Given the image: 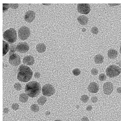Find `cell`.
<instances>
[{
	"mask_svg": "<svg viewBox=\"0 0 121 121\" xmlns=\"http://www.w3.org/2000/svg\"><path fill=\"white\" fill-rule=\"evenodd\" d=\"M33 76V72L29 67L22 65L19 68L17 72V79L23 82L29 81Z\"/></svg>",
	"mask_w": 121,
	"mask_h": 121,
	"instance_id": "cell-1",
	"label": "cell"
},
{
	"mask_svg": "<svg viewBox=\"0 0 121 121\" xmlns=\"http://www.w3.org/2000/svg\"><path fill=\"white\" fill-rule=\"evenodd\" d=\"M41 91V86L39 82L36 81H31L26 85L25 91L28 96L35 97L39 94Z\"/></svg>",
	"mask_w": 121,
	"mask_h": 121,
	"instance_id": "cell-2",
	"label": "cell"
},
{
	"mask_svg": "<svg viewBox=\"0 0 121 121\" xmlns=\"http://www.w3.org/2000/svg\"><path fill=\"white\" fill-rule=\"evenodd\" d=\"M3 38L10 43L15 42L17 39V33L16 30L13 28H10L5 31L3 35Z\"/></svg>",
	"mask_w": 121,
	"mask_h": 121,
	"instance_id": "cell-3",
	"label": "cell"
},
{
	"mask_svg": "<svg viewBox=\"0 0 121 121\" xmlns=\"http://www.w3.org/2000/svg\"><path fill=\"white\" fill-rule=\"evenodd\" d=\"M121 73V68L116 65H111L106 69L107 76L109 78H114L118 76Z\"/></svg>",
	"mask_w": 121,
	"mask_h": 121,
	"instance_id": "cell-4",
	"label": "cell"
},
{
	"mask_svg": "<svg viewBox=\"0 0 121 121\" xmlns=\"http://www.w3.org/2000/svg\"><path fill=\"white\" fill-rule=\"evenodd\" d=\"M30 29L25 26H23L18 31V36L20 39L25 40L30 36Z\"/></svg>",
	"mask_w": 121,
	"mask_h": 121,
	"instance_id": "cell-5",
	"label": "cell"
},
{
	"mask_svg": "<svg viewBox=\"0 0 121 121\" xmlns=\"http://www.w3.org/2000/svg\"><path fill=\"white\" fill-rule=\"evenodd\" d=\"M42 94L46 97H50L54 94L55 90L54 87L50 84H46L42 88Z\"/></svg>",
	"mask_w": 121,
	"mask_h": 121,
	"instance_id": "cell-6",
	"label": "cell"
},
{
	"mask_svg": "<svg viewBox=\"0 0 121 121\" xmlns=\"http://www.w3.org/2000/svg\"><path fill=\"white\" fill-rule=\"evenodd\" d=\"M77 9L79 13L84 15L88 14L91 11L90 6L88 4H79Z\"/></svg>",
	"mask_w": 121,
	"mask_h": 121,
	"instance_id": "cell-7",
	"label": "cell"
},
{
	"mask_svg": "<svg viewBox=\"0 0 121 121\" xmlns=\"http://www.w3.org/2000/svg\"><path fill=\"white\" fill-rule=\"evenodd\" d=\"M9 62L13 66H18L21 63L20 56L17 54H13L10 55L9 58Z\"/></svg>",
	"mask_w": 121,
	"mask_h": 121,
	"instance_id": "cell-8",
	"label": "cell"
},
{
	"mask_svg": "<svg viewBox=\"0 0 121 121\" xmlns=\"http://www.w3.org/2000/svg\"><path fill=\"white\" fill-rule=\"evenodd\" d=\"M29 49V46L26 42L19 43L16 46V51L21 53L27 52Z\"/></svg>",
	"mask_w": 121,
	"mask_h": 121,
	"instance_id": "cell-9",
	"label": "cell"
},
{
	"mask_svg": "<svg viewBox=\"0 0 121 121\" xmlns=\"http://www.w3.org/2000/svg\"><path fill=\"white\" fill-rule=\"evenodd\" d=\"M114 90V86L111 82H107L103 86V91L104 94L109 95L112 94Z\"/></svg>",
	"mask_w": 121,
	"mask_h": 121,
	"instance_id": "cell-10",
	"label": "cell"
},
{
	"mask_svg": "<svg viewBox=\"0 0 121 121\" xmlns=\"http://www.w3.org/2000/svg\"><path fill=\"white\" fill-rule=\"evenodd\" d=\"M35 17V13L33 11L30 10L26 13L24 15V19L27 22H31L33 21Z\"/></svg>",
	"mask_w": 121,
	"mask_h": 121,
	"instance_id": "cell-11",
	"label": "cell"
},
{
	"mask_svg": "<svg viewBox=\"0 0 121 121\" xmlns=\"http://www.w3.org/2000/svg\"><path fill=\"white\" fill-rule=\"evenodd\" d=\"M88 91L92 93H97L99 90V86L98 84L95 82H92L88 87Z\"/></svg>",
	"mask_w": 121,
	"mask_h": 121,
	"instance_id": "cell-12",
	"label": "cell"
},
{
	"mask_svg": "<svg viewBox=\"0 0 121 121\" xmlns=\"http://www.w3.org/2000/svg\"><path fill=\"white\" fill-rule=\"evenodd\" d=\"M23 62L25 65H32L34 63V59L32 56L28 55L23 58Z\"/></svg>",
	"mask_w": 121,
	"mask_h": 121,
	"instance_id": "cell-13",
	"label": "cell"
},
{
	"mask_svg": "<svg viewBox=\"0 0 121 121\" xmlns=\"http://www.w3.org/2000/svg\"><path fill=\"white\" fill-rule=\"evenodd\" d=\"M118 55V52L114 49H110L107 52V56L110 59H115Z\"/></svg>",
	"mask_w": 121,
	"mask_h": 121,
	"instance_id": "cell-14",
	"label": "cell"
},
{
	"mask_svg": "<svg viewBox=\"0 0 121 121\" xmlns=\"http://www.w3.org/2000/svg\"><path fill=\"white\" fill-rule=\"evenodd\" d=\"M78 21L82 25H85L88 23V18L85 15H81L78 17Z\"/></svg>",
	"mask_w": 121,
	"mask_h": 121,
	"instance_id": "cell-15",
	"label": "cell"
},
{
	"mask_svg": "<svg viewBox=\"0 0 121 121\" xmlns=\"http://www.w3.org/2000/svg\"><path fill=\"white\" fill-rule=\"evenodd\" d=\"M36 48L39 53H44L46 51V47L44 43H39L37 45Z\"/></svg>",
	"mask_w": 121,
	"mask_h": 121,
	"instance_id": "cell-16",
	"label": "cell"
},
{
	"mask_svg": "<svg viewBox=\"0 0 121 121\" xmlns=\"http://www.w3.org/2000/svg\"><path fill=\"white\" fill-rule=\"evenodd\" d=\"M104 60V57L103 55L98 54V55H96L94 58V60L95 63L99 64H101L103 62Z\"/></svg>",
	"mask_w": 121,
	"mask_h": 121,
	"instance_id": "cell-17",
	"label": "cell"
},
{
	"mask_svg": "<svg viewBox=\"0 0 121 121\" xmlns=\"http://www.w3.org/2000/svg\"><path fill=\"white\" fill-rule=\"evenodd\" d=\"M9 43L5 41H3V56H5L9 52Z\"/></svg>",
	"mask_w": 121,
	"mask_h": 121,
	"instance_id": "cell-18",
	"label": "cell"
},
{
	"mask_svg": "<svg viewBox=\"0 0 121 121\" xmlns=\"http://www.w3.org/2000/svg\"><path fill=\"white\" fill-rule=\"evenodd\" d=\"M29 97L27 94L25 93H22L19 95V100L20 102L22 103H25L27 102L28 100Z\"/></svg>",
	"mask_w": 121,
	"mask_h": 121,
	"instance_id": "cell-19",
	"label": "cell"
},
{
	"mask_svg": "<svg viewBox=\"0 0 121 121\" xmlns=\"http://www.w3.org/2000/svg\"><path fill=\"white\" fill-rule=\"evenodd\" d=\"M47 101V98L44 96H41L37 100V103L41 105H44Z\"/></svg>",
	"mask_w": 121,
	"mask_h": 121,
	"instance_id": "cell-20",
	"label": "cell"
},
{
	"mask_svg": "<svg viewBox=\"0 0 121 121\" xmlns=\"http://www.w3.org/2000/svg\"><path fill=\"white\" fill-rule=\"evenodd\" d=\"M30 109L33 112H38L39 111V107L37 104H33L30 106Z\"/></svg>",
	"mask_w": 121,
	"mask_h": 121,
	"instance_id": "cell-21",
	"label": "cell"
},
{
	"mask_svg": "<svg viewBox=\"0 0 121 121\" xmlns=\"http://www.w3.org/2000/svg\"><path fill=\"white\" fill-rule=\"evenodd\" d=\"M89 100V97L87 95H83L81 97V100L83 103H87Z\"/></svg>",
	"mask_w": 121,
	"mask_h": 121,
	"instance_id": "cell-22",
	"label": "cell"
},
{
	"mask_svg": "<svg viewBox=\"0 0 121 121\" xmlns=\"http://www.w3.org/2000/svg\"><path fill=\"white\" fill-rule=\"evenodd\" d=\"M14 87L15 89L17 91H19L21 90L22 86L20 83H18V82H16L14 84Z\"/></svg>",
	"mask_w": 121,
	"mask_h": 121,
	"instance_id": "cell-23",
	"label": "cell"
},
{
	"mask_svg": "<svg viewBox=\"0 0 121 121\" xmlns=\"http://www.w3.org/2000/svg\"><path fill=\"white\" fill-rule=\"evenodd\" d=\"M107 79V76L106 75L104 74V73H102L100 74V76H99V79L101 81H104L106 80Z\"/></svg>",
	"mask_w": 121,
	"mask_h": 121,
	"instance_id": "cell-24",
	"label": "cell"
},
{
	"mask_svg": "<svg viewBox=\"0 0 121 121\" xmlns=\"http://www.w3.org/2000/svg\"><path fill=\"white\" fill-rule=\"evenodd\" d=\"M81 70L79 69H75L73 70V74L75 76H78L81 74Z\"/></svg>",
	"mask_w": 121,
	"mask_h": 121,
	"instance_id": "cell-25",
	"label": "cell"
},
{
	"mask_svg": "<svg viewBox=\"0 0 121 121\" xmlns=\"http://www.w3.org/2000/svg\"><path fill=\"white\" fill-rule=\"evenodd\" d=\"M91 32L94 34H97L99 33V30L97 27L94 26L91 29Z\"/></svg>",
	"mask_w": 121,
	"mask_h": 121,
	"instance_id": "cell-26",
	"label": "cell"
},
{
	"mask_svg": "<svg viewBox=\"0 0 121 121\" xmlns=\"http://www.w3.org/2000/svg\"><path fill=\"white\" fill-rule=\"evenodd\" d=\"M10 7V4H3V12H5L8 10Z\"/></svg>",
	"mask_w": 121,
	"mask_h": 121,
	"instance_id": "cell-27",
	"label": "cell"
},
{
	"mask_svg": "<svg viewBox=\"0 0 121 121\" xmlns=\"http://www.w3.org/2000/svg\"><path fill=\"white\" fill-rule=\"evenodd\" d=\"M12 109L14 111H17L19 108V105L17 103H13L12 105Z\"/></svg>",
	"mask_w": 121,
	"mask_h": 121,
	"instance_id": "cell-28",
	"label": "cell"
},
{
	"mask_svg": "<svg viewBox=\"0 0 121 121\" xmlns=\"http://www.w3.org/2000/svg\"><path fill=\"white\" fill-rule=\"evenodd\" d=\"M98 73V70L97 69L93 68L91 70V74L93 76H96Z\"/></svg>",
	"mask_w": 121,
	"mask_h": 121,
	"instance_id": "cell-29",
	"label": "cell"
},
{
	"mask_svg": "<svg viewBox=\"0 0 121 121\" xmlns=\"http://www.w3.org/2000/svg\"><path fill=\"white\" fill-rule=\"evenodd\" d=\"M10 7L12 9H16L18 8L19 4H10Z\"/></svg>",
	"mask_w": 121,
	"mask_h": 121,
	"instance_id": "cell-30",
	"label": "cell"
},
{
	"mask_svg": "<svg viewBox=\"0 0 121 121\" xmlns=\"http://www.w3.org/2000/svg\"><path fill=\"white\" fill-rule=\"evenodd\" d=\"M16 51V47H15V46L11 45H10V55L12 52H14Z\"/></svg>",
	"mask_w": 121,
	"mask_h": 121,
	"instance_id": "cell-31",
	"label": "cell"
},
{
	"mask_svg": "<svg viewBox=\"0 0 121 121\" xmlns=\"http://www.w3.org/2000/svg\"><path fill=\"white\" fill-rule=\"evenodd\" d=\"M91 101L93 103H97L98 101V98L97 97H91Z\"/></svg>",
	"mask_w": 121,
	"mask_h": 121,
	"instance_id": "cell-32",
	"label": "cell"
},
{
	"mask_svg": "<svg viewBox=\"0 0 121 121\" xmlns=\"http://www.w3.org/2000/svg\"><path fill=\"white\" fill-rule=\"evenodd\" d=\"M40 76H41V74L39 72H36V73H35L34 74V77L36 79L39 78Z\"/></svg>",
	"mask_w": 121,
	"mask_h": 121,
	"instance_id": "cell-33",
	"label": "cell"
},
{
	"mask_svg": "<svg viewBox=\"0 0 121 121\" xmlns=\"http://www.w3.org/2000/svg\"><path fill=\"white\" fill-rule=\"evenodd\" d=\"M93 109V107L91 105H88L87 107H86V110L87 111H91Z\"/></svg>",
	"mask_w": 121,
	"mask_h": 121,
	"instance_id": "cell-34",
	"label": "cell"
},
{
	"mask_svg": "<svg viewBox=\"0 0 121 121\" xmlns=\"http://www.w3.org/2000/svg\"><path fill=\"white\" fill-rule=\"evenodd\" d=\"M81 121H89V119L87 117L84 116L81 119Z\"/></svg>",
	"mask_w": 121,
	"mask_h": 121,
	"instance_id": "cell-35",
	"label": "cell"
},
{
	"mask_svg": "<svg viewBox=\"0 0 121 121\" xmlns=\"http://www.w3.org/2000/svg\"><path fill=\"white\" fill-rule=\"evenodd\" d=\"M9 112V109L8 108H5L4 109V113L5 114H8Z\"/></svg>",
	"mask_w": 121,
	"mask_h": 121,
	"instance_id": "cell-36",
	"label": "cell"
},
{
	"mask_svg": "<svg viewBox=\"0 0 121 121\" xmlns=\"http://www.w3.org/2000/svg\"><path fill=\"white\" fill-rule=\"evenodd\" d=\"M117 91L118 94H121V87H119L117 89Z\"/></svg>",
	"mask_w": 121,
	"mask_h": 121,
	"instance_id": "cell-37",
	"label": "cell"
},
{
	"mask_svg": "<svg viewBox=\"0 0 121 121\" xmlns=\"http://www.w3.org/2000/svg\"><path fill=\"white\" fill-rule=\"evenodd\" d=\"M108 4L111 6H116V5H120V4Z\"/></svg>",
	"mask_w": 121,
	"mask_h": 121,
	"instance_id": "cell-38",
	"label": "cell"
},
{
	"mask_svg": "<svg viewBox=\"0 0 121 121\" xmlns=\"http://www.w3.org/2000/svg\"><path fill=\"white\" fill-rule=\"evenodd\" d=\"M44 5H50V4H43Z\"/></svg>",
	"mask_w": 121,
	"mask_h": 121,
	"instance_id": "cell-39",
	"label": "cell"
},
{
	"mask_svg": "<svg viewBox=\"0 0 121 121\" xmlns=\"http://www.w3.org/2000/svg\"><path fill=\"white\" fill-rule=\"evenodd\" d=\"M120 54H121V47H120Z\"/></svg>",
	"mask_w": 121,
	"mask_h": 121,
	"instance_id": "cell-40",
	"label": "cell"
},
{
	"mask_svg": "<svg viewBox=\"0 0 121 121\" xmlns=\"http://www.w3.org/2000/svg\"><path fill=\"white\" fill-rule=\"evenodd\" d=\"M54 121H61V120H55Z\"/></svg>",
	"mask_w": 121,
	"mask_h": 121,
	"instance_id": "cell-41",
	"label": "cell"
}]
</instances>
